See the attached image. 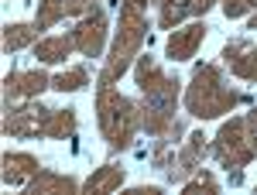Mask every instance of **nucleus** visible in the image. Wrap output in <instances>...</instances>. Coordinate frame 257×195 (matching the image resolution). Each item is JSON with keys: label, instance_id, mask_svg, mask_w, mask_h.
<instances>
[{"label": "nucleus", "instance_id": "obj_1", "mask_svg": "<svg viewBox=\"0 0 257 195\" xmlns=\"http://www.w3.org/2000/svg\"><path fill=\"white\" fill-rule=\"evenodd\" d=\"M134 82L141 93V130L155 140H178L182 137V120L175 117L178 106V82L158 65V59L148 52L134 62Z\"/></svg>", "mask_w": 257, "mask_h": 195}, {"label": "nucleus", "instance_id": "obj_2", "mask_svg": "<svg viewBox=\"0 0 257 195\" xmlns=\"http://www.w3.org/2000/svg\"><path fill=\"white\" fill-rule=\"evenodd\" d=\"M148 41V0H123L117 18V35L110 45V55L96 76V86H113L134 62Z\"/></svg>", "mask_w": 257, "mask_h": 195}, {"label": "nucleus", "instance_id": "obj_3", "mask_svg": "<svg viewBox=\"0 0 257 195\" xmlns=\"http://www.w3.org/2000/svg\"><path fill=\"white\" fill-rule=\"evenodd\" d=\"M240 103H243V93H237L233 86H226L219 65H213V62L196 65V72H192L189 86H185V113L189 117L216 120L223 113H233Z\"/></svg>", "mask_w": 257, "mask_h": 195}, {"label": "nucleus", "instance_id": "obj_4", "mask_svg": "<svg viewBox=\"0 0 257 195\" xmlns=\"http://www.w3.org/2000/svg\"><path fill=\"white\" fill-rule=\"evenodd\" d=\"M96 123L110 154L131 151L141 134V103L117 93L113 86H96Z\"/></svg>", "mask_w": 257, "mask_h": 195}, {"label": "nucleus", "instance_id": "obj_5", "mask_svg": "<svg viewBox=\"0 0 257 195\" xmlns=\"http://www.w3.org/2000/svg\"><path fill=\"white\" fill-rule=\"evenodd\" d=\"M213 157L230 171H243L250 161H254V151H250V140H247V127H243V117H230L226 123H219L216 137H213Z\"/></svg>", "mask_w": 257, "mask_h": 195}, {"label": "nucleus", "instance_id": "obj_6", "mask_svg": "<svg viewBox=\"0 0 257 195\" xmlns=\"http://www.w3.org/2000/svg\"><path fill=\"white\" fill-rule=\"evenodd\" d=\"M48 106H41V103H14V106H4V134L7 137H38L45 134V120H48Z\"/></svg>", "mask_w": 257, "mask_h": 195}, {"label": "nucleus", "instance_id": "obj_7", "mask_svg": "<svg viewBox=\"0 0 257 195\" xmlns=\"http://www.w3.org/2000/svg\"><path fill=\"white\" fill-rule=\"evenodd\" d=\"M106 35H110V21L103 14V7H96L86 18H79V24L72 28L76 52H82L86 59H99L103 55V45H106Z\"/></svg>", "mask_w": 257, "mask_h": 195}, {"label": "nucleus", "instance_id": "obj_8", "mask_svg": "<svg viewBox=\"0 0 257 195\" xmlns=\"http://www.w3.org/2000/svg\"><path fill=\"white\" fill-rule=\"evenodd\" d=\"M45 89H52V76L45 69H21L4 79V106H14L21 99H35Z\"/></svg>", "mask_w": 257, "mask_h": 195}, {"label": "nucleus", "instance_id": "obj_9", "mask_svg": "<svg viewBox=\"0 0 257 195\" xmlns=\"http://www.w3.org/2000/svg\"><path fill=\"white\" fill-rule=\"evenodd\" d=\"M206 154H209V137L202 134V130H196V134H189L185 137V144H182V147H178V157H175V168H172V171H168V181H172V185H182V181H185V178H192L199 171V168H202V161H206Z\"/></svg>", "mask_w": 257, "mask_h": 195}, {"label": "nucleus", "instance_id": "obj_10", "mask_svg": "<svg viewBox=\"0 0 257 195\" xmlns=\"http://www.w3.org/2000/svg\"><path fill=\"white\" fill-rule=\"evenodd\" d=\"M96 7H99V0H38L35 24H38V31H48V28H55L59 21L86 18V14L96 11Z\"/></svg>", "mask_w": 257, "mask_h": 195}, {"label": "nucleus", "instance_id": "obj_11", "mask_svg": "<svg viewBox=\"0 0 257 195\" xmlns=\"http://www.w3.org/2000/svg\"><path fill=\"white\" fill-rule=\"evenodd\" d=\"M206 35H209L206 21H192V24H185V28H175V31L168 35V41H165V55L172 62L196 59V52H199V45L206 41Z\"/></svg>", "mask_w": 257, "mask_h": 195}, {"label": "nucleus", "instance_id": "obj_12", "mask_svg": "<svg viewBox=\"0 0 257 195\" xmlns=\"http://www.w3.org/2000/svg\"><path fill=\"white\" fill-rule=\"evenodd\" d=\"M223 65L230 69V76L243 79V82H254L257 86V45H250V41H226L223 45Z\"/></svg>", "mask_w": 257, "mask_h": 195}, {"label": "nucleus", "instance_id": "obj_13", "mask_svg": "<svg viewBox=\"0 0 257 195\" xmlns=\"http://www.w3.org/2000/svg\"><path fill=\"white\" fill-rule=\"evenodd\" d=\"M38 171H41V161L35 154H24V151H7L4 161H0V178H4L7 188L28 185Z\"/></svg>", "mask_w": 257, "mask_h": 195}, {"label": "nucleus", "instance_id": "obj_14", "mask_svg": "<svg viewBox=\"0 0 257 195\" xmlns=\"http://www.w3.org/2000/svg\"><path fill=\"white\" fill-rule=\"evenodd\" d=\"M216 0H158V24L165 31L178 28L189 18H202Z\"/></svg>", "mask_w": 257, "mask_h": 195}, {"label": "nucleus", "instance_id": "obj_15", "mask_svg": "<svg viewBox=\"0 0 257 195\" xmlns=\"http://www.w3.org/2000/svg\"><path fill=\"white\" fill-rule=\"evenodd\" d=\"M24 188H28V195H72V192H79L82 185L72 175H59L52 168H41Z\"/></svg>", "mask_w": 257, "mask_h": 195}, {"label": "nucleus", "instance_id": "obj_16", "mask_svg": "<svg viewBox=\"0 0 257 195\" xmlns=\"http://www.w3.org/2000/svg\"><path fill=\"white\" fill-rule=\"evenodd\" d=\"M72 52H76L72 31H69V35H48V38L35 41V59H38L41 65H59V62H65Z\"/></svg>", "mask_w": 257, "mask_h": 195}, {"label": "nucleus", "instance_id": "obj_17", "mask_svg": "<svg viewBox=\"0 0 257 195\" xmlns=\"http://www.w3.org/2000/svg\"><path fill=\"white\" fill-rule=\"evenodd\" d=\"M123 178H127V171H123L120 164H103V168H96L93 175H89L86 181H82V192H86V195H106V192H120Z\"/></svg>", "mask_w": 257, "mask_h": 195}, {"label": "nucleus", "instance_id": "obj_18", "mask_svg": "<svg viewBox=\"0 0 257 195\" xmlns=\"http://www.w3.org/2000/svg\"><path fill=\"white\" fill-rule=\"evenodd\" d=\"M76 127H79V117H76V110L72 106H65V110H52L48 120H45V134L48 140H69V137L76 134Z\"/></svg>", "mask_w": 257, "mask_h": 195}, {"label": "nucleus", "instance_id": "obj_19", "mask_svg": "<svg viewBox=\"0 0 257 195\" xmlns=\"http://www.w3.org/2000/svg\"><path fill=\"white\" fill-rule=\"evenodd\" d=\"M38 41V24L31 21V24H24V21H18V24H4V52L11 55V52H21V48H28V45H35Z\"/></svg>", "mask_w": 257, "mask_h": 195}, {"label": "nucleus", "instance_id": "obj_20", "mask_svg": "<svg viewBox=\"0 0 257 195\" xmlns=\"http://www.w3.org/2000/svg\"><path fill=\"white\" fill-rule=\"evenodd\" d=\"M182 195H219V181L209 168H199L192 178L182 181Z\"/></svg>", "mask_w": 257, "mask_h": 195}, {"label": "nucleus", "instance_id": "obj_21", "mask_svg": "<svg viewBox=\"0 0 257 195\" xmlns=\"http://www.w3.org/2000/svg\"><path fill=\"white\" fill-rule=\"evenodd\" d=\"M86 86H89V72H86L82 65L52 76V89H55V93H79V89H86Z\"/></svg>", "mask_w": 257, "mask_h": 195}, {"label": "nucleus", "instance_id": "obj_22", "mask_svg": "<svg viewBox=\"0 0 257 195\" xmlns=\"http://www.w3.org/2000/svg\"><path fill=\"white\" fill-rule=\"evenodd\" d=\"M175 140H155V147H151V168L161 171V175H168L172 168H175Z\"/></svg>", "mask_w": 257, "mask_h": 195}, {"label": "nucleus", "instance_id": "obj_23", "mask_svg": "<svg viewBox=\"0 0 257 195\" xmlns=\"http://www.w3.org/2000/svg\"><path fill=\"white\" fill-rule=\"evenodd\" d=\"M216 4H219V11H223L230 21L243 18V14H254V11H257V0H216Z\"/></svg>", "mask_w": 257, "mask_h": 195}, {"label": "nucleus", "instance_id": "obj_24", "mask_svg": "<svg viewBox=\"0 0 257 195\" xmlns=\"http://www.w3.org/2000/svg\"><path fill=\"white\" fill-rule=\"evenodd\" d=\"M243 127H247V140H250V151H254V157H257V106L243 117Z\"/></svg>", "mask_w": 257, "mask_h": 195}, {"label": "nucleus", "instance_id": "obj_25", "mask_svg": "<svg viewBox=\"0 0 257 195\" xmlns=\"http://www.w3.org/2000/svg\"><path fill=\"white\" fill-rule=\"evenodd\" d=\"M131 195H161L158 185H138V188H131Z\"/></svg>", "mask_w": 257, "mask_h": 195}, {"label": "nucleus", "instance_id": "obj_26", "mask_svg": "<svg viewBox=\"0 0 257 195\" xmlns=\"http://www.w3.org/2000/svg\"><path fill=\"white\" fill-rule=\"evenodd\" d=\"M247 31H257V11L250 14V21H247Z\"/></svg>", "mask_w": 257, "mask_h": 195}]
</instances>
